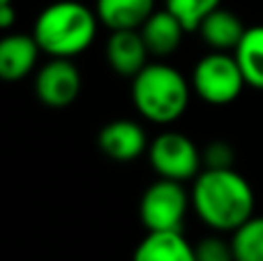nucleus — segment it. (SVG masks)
<instances>
[{"label":"nucleus","instance_id":"1","mask_svg":"<svg viewBox=\"0 0 263 261\" xmlns=\"http://www.w3.org/2000/svg\"><path fill=\"white\" fill-rule=\"evenodd\" d=\"M190 194L199 220L217 234H233L254 215V190L236 169H201Z\"/></svg>","mask_w":263,"mask_h":261},{"label":"nucleus","instance_id":"2","mask_svg":"<svg viewBox=\"0 0 263 261\" xmlns=\"http://www.w3.org/2000/svg\"><path fill=\"white\" fill-rule=\"evenodd\" d=\"M97 28L95 9L77 0H58L37 14L32 37L49 58H74L95 42Z\"/></svg>","mask_w":263,"mask_h":261},{"label":"nucleus","instance_id":"3","mask_svg":"<svg viewBox=\"0 0 263 261\" xmlns=\"http://www.w3.org/2000/svg\"><path fill=\"white\" fill-rule=\"evenodd\" d=\"M192 81L173 65L155 60L148 63L132 79V102L134 109L148 123L171 125L182 118L190 106Z\"/></svg>","mask_w":263,"mask_h":261},{"label":"nucleus","instance_id":"4","mask_svg":"<svg viewBox=\"0 0 263 261\" xmlns=\"http://www.w3.org/2000/svg\"><path fill=\"white\" fill-rule=\"evenodd\" d=\"M192 90L213 106H227L240 97L247 86L236 55L227 51H210L192 69Z\"/></svg>","mask_w":263,"mask_h":261},{"label":"nucleus","instance_id":"5","mask_svg":"<svg viewBox=\"0 0 263 261\" xmlns=\"http://www.w3.org/2000/svg\"><path fill=\"white\" fill-rule=\"evenodd\" d=\"M190 208L192 194L185 190V183L157 178L141 194L139 217L148 231H182Z\"/></svg>","mask_w":263,"mask_h":261},{"label":"nucleus","instance_id":"6","mask_svg":"<svg viewBox=\"0 0 263 261\" xmlns=\"http://www.w3.org/2000/svg\"><path fill=\"white\" fill-rule=\"evenodd\" d=\"M148 162L157 178L187 183L194 180L203 169L201 151L187 134L182 132H162L150 141Z\"/></svg>","mask_w":263,"mask_h":261},{"label":"nucleus","instance_id":"7","mask_svg":"<svg viewBox=\"0 0 263 261\" xmlns=\"http://www.w3.org/2000/svg\"><path fill=\"white\" fill-rule=\"evenodd\" d=\"M35 95L49 109H65L81 95V72L72 58H49L35 72Z\"/></svg>","mask_w":263,"mask_h":261},{"label":"nucleus","instance_id":"8","mask_svg":"<svg viewBox=\"0 0 263 261\" xmlns=\"http://www.w3.org/2000/svg\"><path fill=\"white\" fill-rule=\"evenodd\" d=\"M148 134L143 125L132 118H116L97 134V148L114 162H134L148 153Z\"/></svg>","mask_w":263,"mask_h":261},{"label":"nucleus","instance_id":"9","mask_svg":"<svg viewBox=\"0 0 263 261\" xmlns=\"http://www.w3.org/2000/svg\"><path fill=\"white\" fill-rule=\"evenodd\" d=\"M42 49L32 32H7L0 37V81L16 83L30 77L40 63Z\"/></svg>","mask_w":263,"mask_h":261},{"label":"nucleus","instance_id":"10","mask_svg":"<svg viewBox=\"0 0 263 261\" xmlns=\"http://www.w3.org/2000/svg\"><path fill=\"white\" fill-rule=\"evenodd\" d=\"M106 63L118 77L134 79L150 63V53L139 30H111L106 40Z\"/></svg>","mask_w":263,"mask_h":261},{"label":"nucleus","instance_id":"11","mask_svg":"<svg viewBox=\"0 0 263 261\" xmlns=\"http://www.w3.org/2000/svg\"><path fill=\"white\" fill-rule=\"evenodd\" d=\"M141 37H143L145 46H148L150 58H166V55L176 53L182 44V35H185V26L168 12L164 9H155L145 23L139 28Z\"/></svg>","mask_w":263,"mask_h":261},{"label":"nucleus","instance_id":"12","mask_svg":"<svg viewBox=\"0 0 263 261\" xmlns=\"http://www.w3.org/2000/svg\"><path fill=\"white\" fill-rule=\"evenodd\" d=\"M132 261H196L194 245L182 231H148L136 245Z\"/></svg>","mask_w":263,"mask_h":261},{"label":"nucleus","instance_id":"13","mask_svg":"<svg viewBox=\"0 0 263 261\" xmlns=\"http://www.w3.org/2000/svg\"><path fill=\"white\" fill-rule=\"evenodd\" d=\"M245 23L231 9L217 7L215 12H210L208 16L201 21L199 26V35L205 44L210 46V51H227V53H233L236 46L240 44L242 35H245Z\"/></svg>","mask_w":263,"mask_h":261},{"label":"nucleus","instance_id":"14","mask_svg":"<svg viewBox=\"0 0 263 261\" xmlns=\"http://www.w3.org/2000/svg\"><path fill=\"white\" fill-rule=\"evenodd\" d=\"M155 12V0H97L95 14L109 30H139Z\"/></svg>","mask_w":263,"mask_h":261},{"label":"nucleus","instance_id":"15","mask_svg":"<svg viewBox=\"0 0 263 261\" xmlns=\"http://www.w3.org/2000/svg\"><path fill=\"white\" fill-rule=\"evenodd\" d=\"M233 55L240 65L247 86L263 90V26L247 28Z\"/></svg>","mask_w":263,"mask_h":261},{"label":"nucleus","instance_id":"16","mask_svg":"<svg viewBox=\"0 0 263 261\" xmlns=\"http://www.w3.org/2000/svg\"><path fill=\"white\" fill-rule=\"evenodd\" d=\"M236 261H263V215H252L231 234Z\"/></svg>","mask_w":263,"mask_h":261},{"label":"nucleus","instance_id":"17","mask_svg":"<svg viewBox=\"0 0 263 261\" xmlns=\"http://www.w3.org/2000/svg\"><path fill=\"white\" fill-rule=\"evenodd\" d=\"M164 7L185 26L187 32H196L205 16L222 7V0H164Z\"/></svg>","mask_w":263,"mask_h":261},{"label":"nucleus","instance_id":"18","mask_svg":"<svg viewBox=\"0 0 263 261\" xmlns=\"http://www.w3.org/2000/svg\"><path fill=\"white\" fill-rule=\"evenodd\" d=\"M194 257H196V261H236L231 240L222 238L217 231H215L213 236L201 238L199 243L194 245Z\"/></svg>","mask_w":263,"mask_h":261},{"label":"nucleus","instance_id":"19","mask_svg":"<svg viewBox=\"0 0 263 261\" xmlns=\"http://www.w3.org/2000/svg\"><path fill=\"white\" fill-rule=\"evenodd\" d=\"M201 160H203V169H233L236 151L229 141L215 139L205 148H201Z\"/></svg>","mask_w":263,"mask_h":261},{"label":"nucleus","instance_id":"20","mask_svg":"<svg viewBox=\"0 0 263 261\" xmlns=\"http://www.w3.org/2000/svg\"><path fill=\"white\" fill-rule=\"evenodd\" d=\"M16 21V9H14L12 3L0 5V30H9Z\"/></svg>","mask_w":263,"mask_h":261},{"label":"nucleus","instance_id":"21","mask_svg":"<svg viewBox=\"0 0 263 261\" xmlns=\"http://www.w3.org/2000/svg\"><path fill=\"white\" fill-rule=\"evenodd\" d=\"M7 3H14V0H0V5H7Z\"/></svg>","mask_w":263,"mask_h":261}]
</instances>
